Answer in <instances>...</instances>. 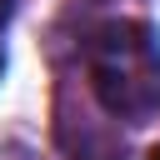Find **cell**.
<instances>
[{
  "mask_svg": "<svg viewBox=\"0 0 160 160\" xmlns=\"http://www.w3.org/2000/svg\"><path fill=\"white\" fill-rule=\"evenodd\" d=\"M90 90L105 115L145 125L160 110V40L145 20H110L85 45Z\"/></svg>",
  "mask_w": 160,
  "mask_h": 160,
  "instance_id": "cell-1",
  "label": "cell"
},
{
  "mask_svg": "<svg viewBox=\"0 0 160 160\" xmlns=\"http://www.w3.org/2000/svg\"><path fill=\"white\" fill-rule=\"evenodd\" d=\"M70 160H125V155H120L105 135H85V140L70 150Z\"/></svg>",
  "mask_w": 160,
  "mask_h": 160,
  "instance_id": "cell-2",
  "label": "cell"
},
{
  "mask_svg": "<svg viewBox=\"0 0 160 160\" xmlns=\"http://www.w3.org/2000/svg\"><path fill=\"white\" fill-rule=\"evenodd\" d=\"M15 5H20V0H0V30L10 25V15H15Z\"/></svg>",
  "mask_w": 160,
  "mask_h": 160,
  "instance_id": "cell-3",
  "label": "cell"
},
{
  "mask_svg": "<svg viewBox=\"0 0 160 160\" xmlns=\"http://www.w3.org/2000/svg\"><path fill=\"white\" fill-rule=\"evenodd\" d=\"M0 75H5V50H0Z\"/></svg>",
  "mask_w": 160,
  "mask_h": 160,
  "instance_id": "cell-4",
  "label": "cell"
},
{
  "mask_svg": "<svg viewBox=\"0 0 160 160\" xmlns=\"http://www.w3.org/2000/svg\"><path fill=\"white\" fill-rule=\"evenodd\" d=\"M150 160H160V145H155V150H150Z\"/></svg>",
  "mask_w": 160,
  "mask_h": 160,
  "instance_id": "cell-5",
  "label": "cell"
}]
</instances>
